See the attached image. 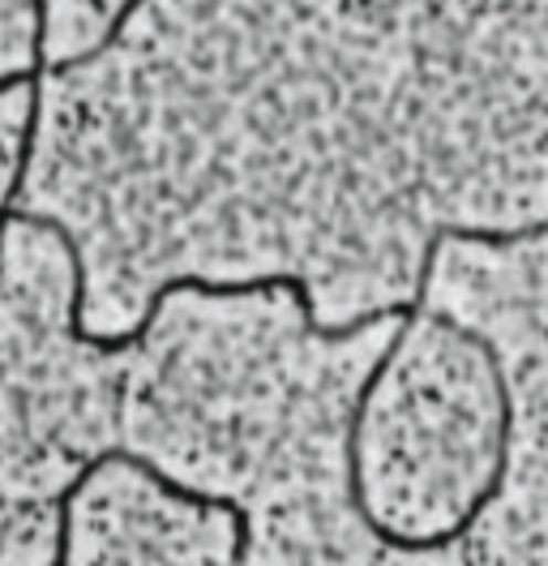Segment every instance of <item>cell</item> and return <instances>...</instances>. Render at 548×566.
<instances>
[{"label":"cell","instance_id":"obj_2","mask_svg":"<svg viewBox=\"0 0 548 566\" xmlns=\"http://www.w3.org/2000/svg\"><path fill=\"white\" fill-rule=\"evenodd\" d=\"M0 280H4V228H0Z\"/></svg>","mask_w":548,"mask_h":566},{"label":"cell","instance_id":"obj_1","mask_svg":"<svg viewBox=\"0 0 548 566\" xmlns=\"http://www.w3.org/2000/svg\"><path fill=\"white\" fill-rule=\"evenodd\" d=\"M141 4H146V0H125V4L116 9V18H112V27L103 31V39H99V43H95V48H86V52H77V56H68V61H56V65H52V70H48V73H73V70H86V65H95V61H99L103 52H112V48L120 43V35H125V27L134 22V13H137V9H141Z\"/></svg>","mask_w":548,"mask_h":566}]
</instances>
